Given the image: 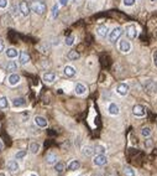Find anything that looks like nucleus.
Returning a JSON list of instances; mask_svg holds the SVG:
<instances>
[{
	"instance_id": "obj_1",
	"label": "nucleus",
	"mask_w": 157,
	"mask_h": 176,
	"mask_svg": "<svg viewBox=\"0 0 157 176\" xmlns=\"http://www.w3.org/2000/svg\"><path fill=\"white\" fill-rule=\"evenodd\" d=\"M32 11H35L37 15H43L47 11V6L43 1H34L31 5Z\"/></svg>"
},
{
	"instance_id": "obj_2",
	"label": "nucleus",
	"mask_w": 157,
	"mask_h": 176,
	"mask_svg": "<svg viewBox=\"0 0 157 176\" xmlns=\"http://www.w3.org/2000/svg\"><path fill=\"white\" fill-rule=\"evenodd\" d=\"M122 29L121 27H115V29H113L111 30V32H110V35H109V41L110 42H116V41L120 39V36L122 35Z\"/></svg>"
},
{
	"instance_id": "obj_3",
	"label": "nucleus",
	"mask_w": 157,
	"mask_h": 176,
	"mask_svg": "<svg viewBox=\"0 0 157 176\" xmlns=\"http://www.w3.org/2000/svg\"><path fill=\"white\" fill-rule=\"evenodd\" d=\"M125 32H126L128 39H130V40H134L137 36V29H136V26L134 24L128 25V26L125 27Z\"/></svg>"
},
{
	"instance_id": "obj_4",
	"label": "nucleus",
	"mask_w": 157,
	"mask_h": 176,
	"mask_svg": "<svg viewBox=\"0 0 157 176\" xmlns=\"http://www.w3.org/2000/svg\"><path fill=\"white\" fill-rule=\"evenodd\" d=\"M19 10H20V14L22 16H29V14L31 13V6L29 5L27 1L22 0V1L19 3Z\"/></svg>"
},
{
	"instance_id": "obj_5",
	"label": "nucleus",
	"mask_w": 157,
	"mask_h": 176,
	"mask_svg": "<svg viewBox=\"0 0 157 176\" xmlns=\"http://www.w3.org/2000/svg\"><path fill=\"white\" fill-rule=\"evenodd\" d=\"M94 165L97 166H104L106 163H108V159H106V156L104 154H98L95 157H94V160H93Z\"/></svg>"
},
{
	"instance_id": "obj_6",
	"label": "nucleus",
	"mask_w": 157,
	"mask_h": 176,
	"mask_svg": "<svg viewBox=\"0 0 157 176\" xmlns=\"http://www.w3.org/2000/svg\"><path fill=\"white\" fill-rule=\"evenodd\" d=\"M119 50L122 52V53H128L130 52V50H131V45L128 40H121L120 42H119Z\"/></svg>"
},
{
	"instance_id": "obj_7",
	"label": "nucleus",
	"mask_w": 157,
	"mask_h": 176,
	"mask_svg": "<svg viewBox=\"0 0 157 176\" xmlns=\"http://www.w3.org/2000/svg\"><path fill=\"white\" fill-rule=\"evenodd\" d=\"M133 114L136 115V117H144V115L146 114L145 107L141 105V104H136V105H134V108H133Z\"/></svg>"
},
{
	"instance_id": "obj_8",
	"label": "nucleus",
	"mask_w": 157,
	"mask_h": 176,
	"mask_svg": "<svg viewBox=\"0 0 157 176\" xmlns=\"http://www.w3.org/2000/svg\"><path fill=\"white\" fill-rule=\"evenodd\" d=\"M21 81V77L19 76L18 73H11L9 78H7V82H9V85L10 86H16V85H19Z\"/></svg>"
},
{
	"instance_id": "obj_9",
	"label": "nucleus",
	"mask_w": 157,
	"mask_h": 176,
	"mask_svg": "<svg viewBox=\"0 0 157 176\" xmlns=\"http://www.w3.org/2000/svg\"><path fill=\"white\" fill-rule=\"evenodd\" d=\"M116 93L119 96H126L129 93V86L126 83H120V85L116 87Z\"/></svg>"
},
{
	"instance_id": "obj_10",
	"label": "nucleus",
	"mask_w": 157,
	"mask_h": 176,
	"mask_svg": "<svg viewBox=\"0 0 157 176\" xmlns=\"http://www.w3.org/2000/svg\"><path fill=\"white\" fill-rule=\"evenodd\" d=\"M74 91H76L77 96H84L87 93V87H86V85H83V83H77Z\"/></svg>"
},
{
	"instance_id": "obj_11",
	"label": "nucleus",
	"mask_w": 157,
	"mask_h": 176,
	"mask_svg": "<svg viewBox=\"0 0 157 176\" xmlns=\"http://www.w3.org/2000/svg\"><path fill=\"white\" fill-rule=\"evenodd\" d=\"M6 167H7V170H9L10 172H18L19 171V164H18V161H15V160L7 161Z\"/></svg>"
},
{
	"instance_id": "obj_12",
	"label": "nucleus",
	"mask_w": 157,
	"mask_h": 176,
	"mask_svg": "<svg viewBox=\"0 0 157 176\" xmlns=\"http://www.w3.org/2000/svg\"><path fill=\"white\" fill-rule=\"evenodd\" d=\"M63 73L67 77H74V76H76V73H77V71H76V68H74L73 66H66L64 70H63Z\"/></svg>"
},
{
	"instance_id": "obj_13",
	"label": "nucleus",
	"mask_w": 157,
	"mask_h": 176,
	"mask_svg": "<svg viewBox=\"0 0 157 176\" xmlns=\"http://www.w3.org/2000/svg\"><path fill=\"white\" fill-rule=\"evenodd\" d=\"M35 123H36L37 127H40V128H46V127H47V120H46V118H43V117H41V115L35 117Z\"/></svg>"
},
{
	"instance_id": "obj_14",
	"label": "nucleus",
	"mask_w": 157,
	"mask_h": 176,
	"mask_svg": "<svg viewBox=\"0 0 157 176\" xmlns=\"http://www.w3.org/2000/svg\"><path fill=\"white\" fill-rule=\"evenodd\" d=\"M55 79H56V73L52 72V71L46 72V73L43 74V81H45L46 83H52V82H55Z\"/></svg>"
},
{
	"instance_id": "obj_15",
	"label": "nucleus",
	"mask_w": 157,
	"mask_h": 176,
	"mask_svg": "<svg viewBox=\"0 0 157 176\" xmlns=\"http://www.w3.org/2000/svg\"><path fill=\"white\" fill-rule=\"evenodd\" d=\"M108 27L105 26V25H99V26L97 27V33L100 37H105L106 35H108Z\"/></svg>"
},
{
	"instance_id": "obj_16",
	"label": "nucleus",
	"mask_w": 157,
	"mask_h": 176,
	"mask_svg": "<svg viewBox=\"0 0 157 176\" xmlns=\"http://www.w3.org/2000/svg\"><path fill=\"white\" fill-rule=\"evenodd\" d=\"M25 105H26V100L21 97L15 98L13 100V107H15V108H21V107H25Z\"/></svg>"
},
{
	"instance_id": "obj_17",
	"label": "nucleus",
	"mask_w": 157,
	"mask_h": 176,
	"mask_svg": "<svg viewBox=\"0 0 157 176\" xmlns=\"http://www.w3.org/2000/svg\"><path fill=\"white\" fill-rule=\"evenodd\" d=\"M29 149H30V153L31 154H38V151H40V149H41V145L38 144V143H35V141H32V143H30V146H29Z\"/></svg>"
},
{
	"instance_id": "obj_18",
	"label": "nucleus",
	"mask_w": 157,
	"mask_h": 176,
	"mask_svg": "<svg viewBox=\"0 0 157 176\" xmlns=\"http://www.w3.org/2000/svg\"><path fill=\"white\" fill-rule=\"evenodd\" d=\"M56 160H57V155H56L55 153L51 151V153H48V154H47V156H46V161H47L48 165H53V164H56V163H57Z\"/></svg>"
},
{
	"instance_id": "obj_19",
	"label": "nucleus",
	"mask_w": 157,
	"mask_h": 176,
	"mask_svg": "<svg viewBox=\"0 0 157 176\" xmlns=\"http://www.w3.org/2000/svg\"><path fill=\"white\" fill-rule=\"evenodd\" d=\"M5 53H6V56L9 57V58H15V57H18V55H19L18 50H16V48H14V47L7 48L6 51H5Z\"/></svg>"
},
{
	"instance_id": "obj_20",
	"label": "nucleus",
	"mask_w": 157,
	"mask_h": 176,
	"mask_svg": "<svg viewBox=\"0 0 157 176\" xmlns=\"http://www.w3.org/2000/svg\"><path fill=\"white\" fill-rule=\"evenodd\" d=\"M29 62H30V56H29V53L25 52V51H22V52L20 53V63H21V65H27Z\"/></svg>"
},
{
	"instance_id": "obj_21",
	"label": "nucleus",
	"mask_w": 157,
	"mask_h": 176,
	"mask_svg": "<svg viewBox=\"0 0 157 176\" xmlns=\"http://www.w3.org/2000/svg\"><path fill=\"white\" fill-rule=\"evenodd\" d=\"M83 154L84 155H87V156H92V155H94V153H95V149H94V146H89V145H86L84 148H83Z\"/></svg>"
},
{
	"instance_id": "obj_22",
	"label": "nucleus",
	"mask_w": 157,
	"mask_h": 176,
	"mask_svg": "<svg viewBox=\"0 0 157 176\" xmlns=\"http://www.w3.org/2000/svg\"><path fill=\"white\" fill-rule=\"evenodd\" d=\"M80 167V163L78 161V160H72L71 163H69V165H68V170H71V171H76V170H78Z\"/></svg>"
},
{
	"instance_id": "obj_23",
	"label": "nucleus",
	"mask_w": 157,
	"mask_h": 176,
	"mask_svg": "<svg viewBox=\"0 0 157 176\" xmlns=\"http://www.w3.org/2000/svg\"><path fill=\"white\" fill-rule=\"evenodd\" d=\"M108 111H109V114H111V115H118L119 114V107L115 103H111L108 108Z\"/></svg>"
},
{
	"instance_id": "obj_24",
	"label": "nucleus",
	"mask_w": 157,
	"mask_h": 176,
	"mask_svg": "<svg viewBox=\"0 0 157 176\" xmlns=\"http://www.w3.org/2000/svg\"><path fill=\"white\" fill-rule=\"evenodd\" d=\"M16 70H18V65H16V62L15 61H9V63L6 65V71L13 73Z\"/></svg>"
},
{
	"instance_id": "obj_25",
	"label": "nucleus",
	"mask_w": 157,
	"mask_h": 176,
	"mask_svg": "<svg viewBox=\"0 0 157 176\" xmlns=\"http://www.w3.org/2000/svg\"><path fill=\"white\" fill-rule=\"evenodd\" d=\"M67 57H68V60H71V61H76V60H78V58L80 57V55L77 51H69L67 53Z\"/></svg>"
},
{
	"instance_id": "obj_26",
	"label": "nucleus",
	"mask_w": 157,
	"mask_h": 176,
	"mask_svg": "<svg viewBox=\"0 0 157 176\" xmlns=\"http://www.w3.org/2000/svg\"><path fill=\"white\" fill-rule=\"evenodd\" d=\"M55 170H56L57 172H62V171L64 170V164H63L62 161H57V163L55 164Z\"/></svg>"
},
{
	"instance_id": "obj_27",
	"label": "nucleus",
	"mask_w": 157,
	"mask_h": 176,
	"mask_svg": "<svg viewBox=\"0 0 157 176\" xmlns=\"http://www.w3.org/2000/svg\"><path fill=\"white\" fill-rule=\"evenodd\" d=\"M9 107V103H7V98L6 97H0V108L1 109H5V108Z\"/></svg>"
},
{
	"instance_id": "obj_28",
	"label": "nucleus",
	"mask_w": 157,
	"mask_h": 176,
	"mask_svg": "<svg viewBox=\"0 0 157 176\" xmlns=\"http://www.w3.org/2000/svg\"><path fill=\"white\" fill-rule=\"evenodd\" d=\"M74 40H76L74 35H68L67 37H66L64 42H66V45H67V46H72V45L74 44Z\"/></svg>"
},
{
	"instance_id": "obj_29",
	"label": "nucleus",
	"mask_w": 157,
	"mask_h": 176,
	"mask_svg": "<svg viewBox=\"0 0 157 176\" xmlns=\"http://www.w3.org/2000/svg\"><path fill=\"white\" fill-rule=\"evenodd\" d=\"M124 174H125L126 176H135V171L131 169L130 166H125V167H124Z\"/></svg>"
},
{
	"instance_id": "obj_30",
	"label": "nucleus",
	"mask_w": 157,
	"mask_h": 176,
	"mask_svg": "<svg viewBox=\"0 0 157 176\" xmlns=\"http://www.w3.org/2000/svg\"><path fill=\"white\" fill-rule=\"evenodd\" d=\"M141 134H142V137H145V138H148L151 135V129L148 128V127H145V128H142V130H141Z\"/></svg>"
},
{
	"instance_id": "obj_31",
	"label": "nucleus",
	"mask_w": 157,
	"mask_h": 176,
	"mask_svg": "<svg viewBox=\"0 0 157 176\" xmlns=\"http://www.w3.org/2000/svg\"><path fill=\"white\" fill-rule=\"evenodd\" d=\"M26 156V150H20L19 153H16V160H22V159Z\"/></svg>"
},
{
	"instance_id": "obj_32",
	"label": "nucleus",
	"mask_w": 157,
	"mask_h": 176,
	"mask_svg": "<svg viewBox=\"0 0 157 176\" xmlns=\"http://www.w3.org/2000/svg\"><path fill=\"white\" fill-rule=\"evenodd\" d=\"M58 10H60V4H56L53 6V9H52V18L53 19L57 18V15H58Z\"/></svg>"
},
{
	"instance_id": "obj_33",
	"label": "nucleus",
	"mask_w": 157,
	"mask_h": 176,
	"mask_svg": "<svg viewBox=\"0 0 157 176\" xmlns=\"http://www.w3.org/2000/svg\"><path fill=\"white\" fill-rule=\"evenodd\" d=\"M94 149H95V151H97L98 154H104V153H105V148H104L103 145H95Z\"/></svg>"
},
{
	"instance_id": "obj_34",
	"label": "nucleus",
	"mask_w": 157,
	"mask_h": 176,
	"mask_svg": "<svg viewBox=\"0 0 157 176\" xmlns=\"http://www.w3.org/2000/svg\"><path fill=\"white\" fill-rule=\"evenodd\" d=\"M135 1L136 0H124V5L125 6H133V5H135Z\"/></svg>"
},
{
	"instance_id": "obj_35",
	"label": "nucleus",
	"mask_w": 157,
	"mask_h": 176,
	"mask_svg": "<svg viewBox=\"0 0 157 176\" xmlns=\"http://www.w3.org/2000/svg\"><path fill=\"white\" fill-rule=\"evenodd\" d=\"M7 6V0H0V9H4Z\"/></svg>"
},
{
	"instance_id": "obj_36",
	"label": "nucleus",
	"mask_w": 157,
	"mask_h": 176,
	"mask_svg": "<svg viewBox=\"0 0 157 176\" xmlns=\"http://www.w3.org/2000/svg\"><path fill=\"white\" fill-rule=\"evenodd\" d=\"M18 11H20V10H19V6H18V7H16V6H13V7H11V14H13V15H18Z\"/></svg>"
},
{
	"instance_id": "obj_37",
	"label": "nucleus",
	"mask_w": 157,
	"mask_h": 176,
	"mask_svg": "<svg viewBox=\"0 0 157 176\" xmlns=\"http://www.w3.org/2000/svg\"><path fill=\"white\" fill-rule=\"evenodd\" d=\"M4 50H5V44H4V41L0 39V52H3Z\"/></svg>"
},
{
	"instance_id": "obj_38",
	"label": "nucleus",
	"mask_w": 157,
	"mask_h": 176,
	"mask_svg": "<svg viewBox=\"0 0 157 176\" xmlns=\"http://www.w3.org/2000/svg\"><path fill=\"white\" fill-rule=\"evenodd\" d=\"M145 145H146L147 148L152 146V139H146V141H145Z\"/></svg>"
},
{
	"instance_id": "obj_39",
	"label": "nucleus",
	"mask_w": 157,
	"mask_h": 176,
	"mask_svg": "<svg viewBox=\"0 0 157 176\" xmlns=\"http://www.w3.org/2000/svg\"><path fill=\"white\" fill-rule=\"evenodd\" d=\"M68 1H69V0H60L58 4H60L61 6H66V5L68 4Z\"/></svg>"
},
{
	"instance_id": "obj_40",
	"label": "nucleus",
	"mask_w": 157,
	"mask_h": 176,
	"mask_svg": "<svg viewBox=\"0 0 157 176\" xmlns=\"http://www.w3.org/2000/svg\"><path fill=\"white\" fill-rule=\"evenodd\" d=\"M153 61H155V65L157 66V51L153 53Z\"/></svg>"
},
{
	"instance_id": "obj_41",
	"label": "nucleus",
	"mask_w": 157,
	"mask_h": 176,
	"mask_svg": "<svg viewBox=\"0 0 157 176\" xmlns=\"http://www.w3.org/2000/svg\"><path fill=\"white\" fill-rule=\"evenodd\" d=\"M3 149H4V144H3V141L0 140V151H3Z\"/></svg>"
},
{
	"instance_id": "obj_42",
	"label": "nucleus",
	"mask_w": 157,
	"mask_h": 176,
	"mask_svg": "<svg viewBox=\"0 0 157 176\" xmlns=\"http://www.w3.org/2000/svg\"><path fill=\"white\" fill-rule=\"evenodd\" d=\"M0 176H7L6 174H4V172H0Z\"/></svg>"
},
{
	"instance_id": "obj_43",
	"label": "nucleus",
	"mask_w": 157,
	"mask_h": 176,
	"mask_svg": "<svg viewBox=\"0 0 157 176\" xmlns=\"http://www.w3.org/2000/svg\"><path fill=\"white\" fill-rule=\"evenodd\" d=\"M31 176H37V175H35V174H32V175H31Z\"/></svg>"
},
{
	"instance_id": "obj_44",
	"label": "nucleus",
	"mask_w": 157,
	"mask_h": 176,
	"mask_svg": "<svg viewBox=\"0 0 157 176\" xmlns=\"http://www.w3.org/2000/svg\"><path fill=\"white\" fill-rule=\"evenodd\" d=\"M151 1H157V0H151Z\"/></svg>"
},
{
	"instance_id": "obj_45",
	"label": "nucleus",
	"mask_w": 157,
	"mask_h": 176,
	"mask_svg": "<svg viewBox=\"0 0 157 176\" xmlns=\"http://www.w3.org/2000/svg\"><path fill=\"white\" fill-rule=\"evenodd\" d=\"M110 176H115V175H110Z\"/></svg>"
}]
</instances>
